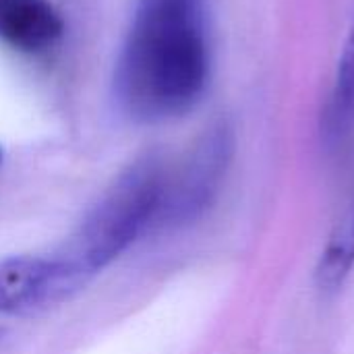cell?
Instances as JSON below:
<instances>
[{
	"instance_id": "4",
	"label": "cell",
	"mask_w": 354,
	"mask_h": 354,
	"mask_svg": "<svg viewBox=\"0 0 354 354\" xmlns=\"http://www.w3.org/2000/svg\"><path fill=\"white\" fill-rule=\"evenodd\" d=\"M91 276L68 255H12L0 259V313L33 315L77 295Z\"/></svg>"
},
{
	"instance_id": "6",
	"label": "cell",
	"mask_w": 354,
	"mask_h": 354,
	"mask_svg": "<svg viewBox=\"0 0 354 354\" xmlns=\"http://www.w3.org/2000/svg\"><path fill=\"white\" fill-rule=\"evenodd\" d=\"M62 29V17L48 0H0V39L17 50H46Z\"/></svg>"
},
{
	"instance_id": "3",
	"label": "cell",
	"mask_w": 354,
	"mask_h": 354,
	"mask_svg": "<svg viewBox=\"0 0 354 354\" xmlns=\"http://www.w3.org/2000/svg\"><path fill=\"white\" fill-rule=\"evenodd\" d=\"M236 137L230 120L209 124L185 158L170 168L156 226H180L197 220L216 201L234 158Z\"/></svg>"
},
{
	"instance_id": "7",
	"label": "cell",
	"mask_w": 354,
	"mask_h": 354,
	"mask_svg": "<svg viewBox=\"0 0 354 354\" xmlns=\"http://www.w3.org/2000/svg\"><path fill=\"white\" fill-rule=\"evenodd\" d=\"M354 270V191L336 220L315 266V288L324 297L338 295Z\"/></svg>"
},
{
	"instance_id": "2",
	"label": "cell",
	"mask_w": 354,
	"mask_h": 354,
	"mask_svg": "<svg viewBox=\"0 0 354 354\" xmlns=\"http://www.w3.org/2000/svg\"><path fill=\"white\" fill-rule=\"evenodd\" d=\"M166 180L168 166L160 156L139 158L85 216L64 255L93 278L158 222Z\"/></svg>"
},
{
	"instance_id": "5",
	"label": "cell",
	"mask_w": 354,
	"mask_h": 354,
	"mask_svg": "<svg viewBox=\"0 0 354 354\" xmlns=\"http://www.w3.org/2000/svg\"><path fill=\"white\" fill-rule=\"evenodd\" d=\"M319 141L326 151L342 149L354 135V19L344 35L330 91L319 112Z\"/></svg>"
},
{
	"instance_id": "1",
	"label": "cell",
	"mask_w": 354,
	"mask_h": 354,
	"mask_svg": "<svg viewBox=\"0 0 354 354\" xmlns=\"http://www.w3.org/2000/svg\"><path fill=\"white\" fill-rule=\"evenodd\" d=\"M209 79L205 0H141L114 71L122 112L137 122L180 118L199 106Z\"/></svg>"
}]
</instances>
